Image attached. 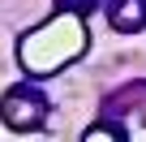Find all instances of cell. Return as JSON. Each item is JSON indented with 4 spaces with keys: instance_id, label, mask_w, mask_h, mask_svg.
I'll use <instances>...</instances> for the list:
<instances>
[{
    "instance_id": "5",
    "label": "cell",
    "mask_w": 146,
    "mask_h": 142,
    "mask_svg": "<svg viewBox=\"0 0 146 142\" xmlns=\"http://www.w3.org/2000/svg\"><path fill=\"white\" fill-rule=\"evenodd\" d=\"M56 5V13H78V17H90L103 0H52Z\"/></svg>"
},
{
    "instance_id": "2",
    "label": "cell",
    "mask_w": 146,
    "mask_h": 142,
    "mask_svg": "<svg viewBox=\"0 0 146 142\" xmlns=\"http://www.w3.org/2000/svg\"><path fill=\"white\" fill-rule=\"evenodd\" d=\"M47 112H52L47 95H43L39 86H30V82L9 86L5 99H0V121H5L13 133H35V129H43Z\"/></svg>"
},
{
    "instance_id": "4",
    "label": "cell",
    "mask_w": 146,
    "mask_h": 142,
    "mask_svg": "<svg viewBox=\"0 0 146 142\" xmlns=\"http://www.w3.org/2000/svg\"><path fill=\"white\" fill-rule=\"evenodd\" d=\"M129 108H142V112H146V82H129L125 91H116V95L108 99V108H103V112H116V116H125Z\"/></svg>"
},
{
    "instance_id": "1",
    "label": "cell",
    "mask_w": 146,
    "mask_h": 142,
    "mask_svg": "<svg viewBox=\"0 0 146 142\" xmlns=\"http://www.w3.org/2000/svg\"><path fill=\"white\" fill-rule=\"evenodd\" d=\"M86 47H90L86 17H78V13H52L47 22L30 26L17 39V65L30 78H56L73 60H82Z\"/></svg>"
},
{
    "instance_id": "6",
    "label": "cell",
    "mask_w": 146,
    "mask_h": 142,
    "mask_svg": "<svg viewBox=\"0 0 146 142\" xmlns=\"http://www.w3.org/2000/svg\"><path fill=\"white\" fill-rule=\"evenodd\" d=\"M82 138H86V142H95V138H125V129H120V125H108V121H99V129H86Z\"/></svg>"
},
{
    "instance_id": "3",
    "label": "cell",
    "mask_w": 146,
    "mask_h": 142,
    "mask_svg": "<svg viewBox=\"0 0 146 142\" xmlns=\"http://www.w3.org/2000/svg\"><path fill=\"white\" fill-rule=\"evenodd\" d=\"M108 9V26L120 35H137L146 30V0H103Z\"/></svg>"
}]
</instances>
